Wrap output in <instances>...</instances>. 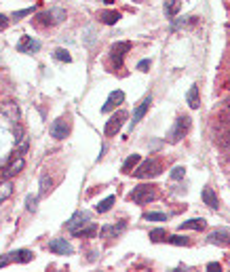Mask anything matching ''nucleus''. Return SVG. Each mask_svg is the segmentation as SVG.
I'll list each match as a JSON object with an SVG mask.
<instances>
[{
  "label": "nucleus",
  "instance_id": "nucleus-1",
  "mask_svg": "<svg viewBox=\"0 0 230 272\" xmlns=\"http://www.w3.org/2000/svg\"><path fill=\"white\" fill-rule=\"evenodd\" d=\"M161 171H163L161 160H159V158H148V160L141 162L139 167H135L131 173H133L135 177H139V179H148V177H157V175H161Z\"/></svg>",
  "mask_w": 230,
  "mask_h": 272
},
{
  "label": "nucleus",
  "instance_id": "nucleus-2",
  "mask_svg": "<svg viewBox=\"0 0 230 272\" xmlns=\"http://www.w3.org/2000/svg\"><path fill=\"white\" fill-rule=\"evenodd\" d=\"M129 199L133 203H137V205H148V203H152L157 199V190H155L152 184H141V186L133 188V192L129 194Z\"/></svg>",
  "mask_w": 230,
  "mask_h": 272
},
{
  "label": "nucleus",
  "instance_id": "nucleus-3",
  "mask_svg": "<svg viewBox=\"0 0 230 272\" xmlns=\"http://www.w3.org/2000/svg\"><path fill=\"white\" fill-rule=\"evenodd\" d=\"M190 131V116H178V121H175L173 129L169 131V141L171 144H178V141H182V137Z\"/></svg>",
  "mask_w": 230,
  "mask_h": 272
},
{
  "label": "nucleus",
  "instance_id": "nucleus-4",
  "mask_svg": "<svg viewBox=\"0 0 230 272\" xmlns=\"http://www.w3.org/2000/svg\"><path fill=\"white\" fill-rule=\"evenodd\" d=\"M125 121H127V112H114L112 116H110V121L106 123V129H104V133L108 135V137H112V135H116L120 129H123V125H125Z\"/></svg>",
  "mask_w": 230,
  "mask_h": 272
},
{
  "label": "nucleus",
  "instance_id": "nucleus-5",
  "mask_svg": "<svg viewBox=\"0 0 230 272\" xmlns=\"http://www.w3.org/2000/svg\"><path fill=\"white\" fill-rule=\"evenodd\" d=\"M87 224H91V222H89V213H87V211H76V213L70 217V220L65 222V228H68L72 234H76L79 230H83Z\"/></svg>",
  "mask_w": 230,
  "mask_h": 272
},
{
  "label": "nucleus",
  "instance_id": "nucleus-6",
  "mask_svg": "<svg viewBox=\"0 0 230 272\" xmlns=\"http://www.w3.org/2000/svg\"><path fill=\"white\" fill-rule=\"evenodd\" d=\"M24 167H26V158H24V154H17V156H13V160H11L9 165L5 167V171H3L5 179H11V177L19 175V173L24 171Z\"/></svg>",
  "mask_w": 230,
  "mask_h": 272
},
{
  "label": "nucleus",
  "instance_id": "nucleus-7",
  "mask_svg": "<svg viewBox=\"0 0 230 272\" xmlns=\"http://www.w3.org/2000/svg\"><path fill=\"white\" fill-rule=\"evenodd\" d=\"M36 19L40 21V24H45V26H55V24H59V21L65 19V11L63 9H51L49 13H40Z\"/></svg>",
  "mask_w": 230,
  "mask_h": 272
},
{
  "label": "nucleus",
  "instance_id": "nucleus-8",
  "mask_svg": "<svg viewBox=\"0 0 230 272\" xmlns=\"http://www.w3.org/2000/svg\"><path fill=\"white\" fill-rule=\"evenodd\" d=\"M51 137H55V139H65L68 137V133H70V125H68V121L65 118H57V121H53V125H51Z\"/></svg>",
  "mask_w": 230,
  "mask_h": 272
},
{
  "label": "nucleus",
  "instance_id": "nucleus-9",
  "mask_svg": "<svg viewBox=\"0 0 230 272\" xmlns=\"http://www.w3.org/2000/svg\"><path fill=\"white\" fill-rule=\"evenodd\" d=\"M125 102V93L123 91H112L110 95H108V100H106V104L102 106V112L104 114H108V112H112V110H116V108Z\"/></svg>",
  "mask_w": 230,
  "mask_h": 272
},
{
  "label": "nucleus",
  "instance_id": "nucleus-10",
  "mask_svg": "<svg viewBox=\"0 0 230 272\" xmlns=\"http://www.w3.org/2000/svg\"><path fill=\"white\" fill-rule=\"evenodd\" d=\"M127 51H131V42L129 40H120V42H116V45L112 47V59H114V63H116V68H120L123 66V57H125V53Z\"/></svg>",
  "mask_w": 230,
  "mask_h": 272
},
{
  "label": "nucleus",
  "instance_id": "nucleus-11",
  "mask_svg": "<svg viewBox=\"0 0 230 272\" xmlns=\"http://www.w3.org/2000/svg\"><path fill=\"white\" fill-rule=\"evenodd\" d=\"M49 251L57 253V255H70L74 249H72V245L68 241H65V238H53V241L49 243Z\"/></svg>",
  "mask_w": 230,
  "mask_h": 272
},
{
  "label": "nucleus",
  "instance_id": "nucleus-12",
  "mask_svg": "<svg viewBox=\"0 0 230 272\" xmlns=\"http://www.w3.org/2000/svg\"><path fill=\"white\" fill-rule=\"evenodd\" d=\"M150 104H152V95H146L144 100L139 102V106L135 108V112H133V121H131V129H133V127H135V125H137V123L141 121V118L146 116V112H148Z\"/></svg>",
  "mask_w": 230,
  "mask_h": 272
},
{
  "label": "nucleus",
  "instance_id": "nucleus-13",
  "mask_svg": "<svg viewBox=\"0 0 230 272\" xmlns=\"http://www.w3.org/2000/svg\"><path fill=\"white\" fill-rule=\"evenodd\" d=\"M207 238H209V243H213V245H230V230H228V228L213 230Z\"/></svg>",
  "mask_w": 230,
  "mask_h": 272
},
{
  "label": "nucleus",
  "instance_id": "nucleus-14",
  "mask_svg": "<svg viewBox=\"0 0 230 272\" xmlns=\"http://www.w3.org/2000/svg\"><path fill=\"white\" fill-rule=\"evenodd\" d=\"M38 49H40V45L36 40H32V36H21V40L17 42V51L19 53H34Z\"/></svg>",
  "mask_w": 230,
  "mask_h": 272
},
{
  "label": "nucleus",
  "instance_id": "nucleus-15",
  "mask_svg": "<svg viewBox=\"0 0 230 272\" xmlns=\"http://www.w3.org/2000/svg\"><path fill=\"white\" fill-rule=\"evenodd\" d=\"M123 230H125V222L104 226V228H102V238H116Z\"/></svg>",
  "mask_w": 230,
  "mask_h": 272
},
{
  "label": "nucleus",
  "instance_id": "nucleus-16",
  "mask_svg": "<svg viewBox=\"0 0 230 272\" xmlns=\"http://www.w3.org/2000/svg\"><path fill=\"white\" fill-rule=\"evenodd\" d=\"M186 102H188V106L192 108V110H196V108L201 106V93H199V84H192L188 93H186Z\"/></svg>",
  "mask_w": 230,
  "mask_h": 272
},
{
  "label": "nucleus",
  "instance_id": "nucleus-17",
  "mask_svg": "<svg viewBox=\"0 0 230 272\" xmlns=\"http://www.w3.org/2000/svg\"><path fill=\"white\" fill-rule=\"evenodd\" d=\"M207 226V222L203 217H194V220H188V222H182L180 224V230H203Z\"/></svg>",
  "mask_w": 230,
  "mask_h": 272
},
{
  "label": "nucleus",
  "instance_id": "nucleus-18",
  "mask_svg": "<svg viewBox=\"0 0 230 272\" xmlns=\"http://www.w3.org/2000/svg\"><path fill=\"white\" fill-rule=\"evenodd\" d=\"M203 203L207 207H211V209H217V207H220V201H217V194L213 192V188H205L203 190Z\"/></svg>",
  "mask_w": 230,
  "mask_h": 272
},
{
  "label": "nucleus",
  "instance_id": "nucleus-19",
  "mask_svg": "<svg viewBox=\"0 0 230 272\" xmlns=\"http://www.w3.org/2000/svg\"><path fill=\"white\" fill-rule=\"evenodd\" d=\"M13 262H19V264H28L34 259V253L30 251V249H19V251H13Z\"/></svg>",
  "mask_w": 230,
  "mask_h": 272
},
{
  "label": "nucleus",
  "instance_id": "nucleus-20",
  "mask_svg": "<svg viewBox=\"0 0 230 272\" xmlns=\"http://www.w3.org/2000/svg\"><path fill=\"white\" fill-rule=\"evenodd\" d=\"M100 19L104 21L106 26H116L120 21V13H118V11H102Z\"/></svg>",
  "mask_w": 230,
  "mask_h": 272
},
{
  "label": "nucleus",
  "instance_id": "nucleus-21",
  "mask_svg": "<svg viewBox=\"0 0 230 272\" xmlns=\"http://www.w3.org/2000/svg\"><path fill=\"white\" fill-rule=\"evenodd\" d=\"M114 203H116V197H114V194H110V197H106L104 201H100V203L95 205V211H97V213H106V211H110Z\"/></svg>",
  "mask_w": 230,
  "mask_h": 272
},
{
  "label": "nucleus",
  "instance_id": "nucleus-22",
  "mask_svg": "<svg viewBox=\"0 0 230 272\" xmlns=\"http://www.w3.org/2000/svg\"><path fill=\"white\" fill-rule=\"evenodd\" d=\"M180 7H182V0H165V15L171 19L180 13Z\"/></svg>",
  "mask_w": 230,
  "mask_h": 272
},
{
  "label": "nucleus",
  "instance_id": "nucleus-23",
  "mask_svg": "<svg viewBox=\"0 0 230 272\" xmlns=\"http://www.w3.org/2000/svg\"><path fill=\"white\" fill-rule=\"evenodd\" d=\"M11 194H13V182L3 179V182H0V203H5Z\"/></svg>",
  "mask_w": 230,
  "mask_h": 272
},
{
  "label": "nucleus",
  "instance_id": "nucleus-24",
  "mask_svg": "<svg viewBox=\"0 0 230 272\" xmlns=\"http://www.w3.org/2000/svg\"><path fill=\"white\" fill-rule=\"evenodd\" d=\"M139 162H141V156H139V154H131V156L123 162V171H125V173H131V169H135Z\"/></svg>",
  "mask_w": 230,
  "mask_h": 272
},
{
  "label": "nucleus",
  "instance_id": "nucleus-25",
  "mask_svg": "<svg viewBox=\"0 0 230 272\" xmlns=\"http://www.w3.org/2000/svg\"><path fill=\"white\" fill-rule=\"evenodd\" d=\"M150 241L152 243H161V241H167V232L163 230V228H155V230H150Z\"/></svg>",
  "mask_w": 230,
  "mask_h": 272
},
{
  "label": "nucleus",
  "instance_id": "nucleus-26",
  "mask_svg": "<svg viewBox=\"0 0 230 272\" xmlns=\"http://www.w3.org/2000/svg\"><path fill=\"white\" fill-rule=\"evenodd\" d=\"M95 232H97V228H95L93 224H87V226L83 228V230H79V232H76L74 236H83V238H89V236H95Z\"/></svg>",
  "mask_w": 230,
  "mask_h": 272
},
{
  "label": "nucleus",
  "instance_id": "nucleus-27",
  "mask_svg": "<svg viewBox=\"0 0 230 272\" xmlns=\"http://www.w3.org/2000/svg\"><path fill=\"white\" fill-rule=\"evenodd\" d=\"M51 186H53V179L49 175H42L40 177V197H45V194L51 190Z\"/></svg>",
  "mask_w": 230,
  "mask_h": 272
},
{
  "label": "nucleus",
  "instance_id": "nucleus-28",
  "mask_svg": "<svg viewBox=\"0 0 230 272\" xmlns=\"http://www.w3.org/2000/svg\"><path fill=\"white\" fill-rule=\"evenodd\" d=\"M53 57H55L57 61H65V63H70L72 61V55L65 49H57L55 53H53Z\"/></svg>",
  "mask_w": 230,
  "mask_h": 272
},
{
  "label": "nucleus",
  "instance_id": "nucleus-29",
  "mask_svg": "<svg viewBox=\"0 0 230 272\" xmlns=\"http://www.w3.org/2000/svg\"><path fill=\"white\" fill-rule=\"evenodd\" d=\"M144 220H146V222H165L167 215H165V213H146Z\"/></svg>",
  "mask_w": 230,
  "mask_h": 272
},
{
  "label": "nucleus",
  "instance_id": "nucleus-30",
  "mask_svg": "<svg viewBox=\"0 0 230 272\" xmlns=\"http://www.w3.org/2000/svg\"><path fill=\"white\" fill-rule=\"evenodd\" d=\"M167 241L171 243V245H188L190 241L186 236H180V234H173V236H167Z\"/></svg>",
  "mask_w": 230,
  "mask_h": 272
},
{
  "label": "nucleus",
  "instance_id": "nucleus-31",
  "mask_svg": "<svg viewBox=\"0 0 230 272\" xmlns=\"http://www.w3.org/2000/svg\"><path fill=\"white\" fill-rule=\"evenodd\" d=\"M26 209L28 211H36L38 209V199L36 197H28L26 199Z\"/></svg>",
  "mask_w": 230,
  "mask_h": 272
},
{
  "label": "nucleus",
  "instance_id": "nucleus-32",
  "mask_svg": "<svg viewBox=\"0 0 230 272\" xmlns=\"http://www.w3.org/2000/svg\"><path fill=\"white\" fill-rule=\"evenodd\" d=\"M186 175V169L182 167V165H178V167H173V171H171V177L173 179H182Z\"/></svg>",
  "mask_w": 230,
  "mask_h": 272
},
{
  "label": "nucleus",
  "instance_id": "nucleus-33",
  "mask_svg": "<svg viewBox=\"0 0 230 272\" xmlns=\"http://www.w3.org/2000/svg\"><path fill=\"white\" fill-rule=\"evenodd\" d=\"M32 11H34V9H21V11H15V13H13V19H21V17H26V15H32Z\"/></svg>",
  "mask_w": 230,
  "mask_h": 272
},
{
  "label": "nucleus",
  "instance_id": "nucleus-34",
  "mask_svg": "<svg viewBox=\"0 0 230 272\" xmlns=\"http://www.w3.org/2000/svg\"><path fill=\"white\" fill-rule=\"evenodd\" d=\"M11 262H13V255H11V253H5V255H0V268L9 266Z\"/></svg>",
  "mask_w": 230,
  "mask_h": 272
},
{
  "label": "nucleus",
  "instance_id": "nucleus-35",
  "mask_svg": "<svg viewBox=\"0 0 230 272\" xmlns=\"http://www.w3.org/2000/svg\"><path fill=\"white\" fill-rule=\"evenodd\" d=\"M148 68H150V59H141V61L137 63V70H139V72H148Z\"/></svg>",
  "mask_w": 230,
  "mask_h": 272
},
{
  "label": "nucleus",
  "instance_id": "nucleus-36",
  "mask_svg": "<svg viewBox=\"0 0 230 272\" xmlns=\"http://www.w3.org/2000/svg\"><path fill=\"white\" fill-rule=\"evenodd\" d=\"M7 26H9V17L0 13V30H7Z\"/></svg>",
  "mask_w": 230,
  "mask_h": 272
},
{
  "label": "nucleus",
  "instance_id": "nucleus-37",
  "mask_svg": "<svg viewBox=\"0 0 230 272\" xmlns=\"http://www.w3.org/2000/svg\"><path fill=\"white\" fill-rule=\"evenodd\" d=\"M220 144H222V146H224V148H226V146H230V129H228V131H226V133H224V139H222V141H220Z\"/></svg>",
  "mask_w": 230,
  "mask_h": 272
},
{
  "label": "nucleus",
  "instance_id": "nucleus-38",
  "mask_svg": "<svg viewBox=\"0 0 230 272\" xmlns=\"http://www.w3.org/2000/svg\"><path fill=\"white\" fill-rule=\"evenodd\" d=\"M222 121H224V123H226V125L230 127V106H228L226 110H224V116H222Z\"/></svg>",
  "mask_w": 230,
  "mask_h": 272
},
{
  "label": "nucleus",
  "instance_id": "nucleus-39",
  "mask_svg": "<svg viewBox=\"0 0 230 272\" xmlns=\"http://www.w3.org/2000/svg\"><path fill=\"white\" fill-rule=\"evenodd\" d=\"M207 270H217V272H220V270H222V266L217 264V262H211V264H207Z\"/></svg>",
  "mask_w": 230,
  "mask_h": 272
}]
</instances>
